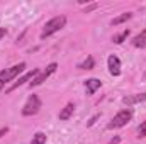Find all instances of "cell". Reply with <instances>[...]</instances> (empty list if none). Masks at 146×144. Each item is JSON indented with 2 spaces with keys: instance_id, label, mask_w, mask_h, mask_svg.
I'll list each match as a JSON object with an SVG mask.
<instances>
[{
  "instance_id": "52a82bcc",
  "label": "cell",
  "mask_w": 146,
  "mask_h": 144,
  "mask_svg": "<svg viewBox=\"0 0 146 144\" xmlns=\"http://www.w3.org/2000/svg\"><path fill=\"white\" fill-rule=\"evenodd\" d=\"M37 75H39V70H37V68H34L33 71L26 73V75H24L22 78H19V80H17V81H15V83H14V85H12V87H10L9 90H7V92H12V90H15V88H19L21 85H24V83H27L29 80H33L34 76H37Z\"/></svg>"
},
{
  "instance_id": "ac0fdd59",
  "label": "cell",
  "mask_w": 146,
  "mask_h": 144,
  "mask_svg": "<svg viewBox=\"0 0 146 144\" xmlns=\"http://www.w3.org/2000/svg\"><path fill=\"white\" fill-rule=\"evenodd\" d=\"M7 132H9V129H7V127H3V129H0V137H2V136H5Z\"/></svg>"
},
{
  "instance_id": "ba28073f",
  "label": "cell",
  "mask_w": 146,
  "mask_h": 144,
  "mask_svg": "<svg viewBox=\"0 0 146 144\" xmlns=\"http://www.w3.org/2000/svg\"><path fill=\"white\" fill-rule=\"evenodd\" d=\"M100 87H102V81L99 78H88L85 81V92H87V95H94L95 90H99Z\"/></svg>"
},
{
  "instance_id": "9c48e42d",
  "label": "cell",
  "mask_w": 146,
  "mask_h": 144,
  "mask_svg": "<svg viewBox=\"0 0 146 144\" xmlns=\"http://www.w3.org/2000/svg\"><path fill=\"white\" fill-rule=\"evenodd\" d=\"M73 110H75V104H66L65 108L60 112V120H68L73 115Z\"/></svg>"
},
{
  "instance_id": "3957f363",
  "label": "cell",
  "mask_w": 146,
  "mask_h": 144,
  "mask_svg": "<svg viewBox=\"0 0 146 144\" xmlns=\"http://www.w3.org/2000/svg\"><path fill=\"white\" fill-rule=\"evenodd\" d=\"M39 108H41V100H39V97L37 95H31L29 98H27V102H26V105L22 108V114L24 115H34L39 112Z\"/></svg>"
},
{
  "instance_id": "7c38bea8",
  "label": "cell",
  "mask_w": 146,
  "mask_h": 144,
  "mask_svg": "<svg viewBox=\"0 0 146 144\" xmlns=\"http://www.w3.org/2000/svg\"><path fill=\"white\" fill-rule=\"evenodd\" d=\"M133 17V14L131 12H126V14H121L119 17H115V19H112V26H119V24H122V22H126V20H129Z\"/></svg>"
},
{
  "instance_id": "e0dca14e",
  "label": "cell",
  "mask_w": 146,
  "mask_h": 144,
  "mask_svg": "<svg viewBox=\"0 0 146 144\" xmlns=\"http://www.w3.org/2000/svg\"><path fill=\"white\" fill-rule=\"evenodd\" d=\"M5 83H7V81H5V70H3V71H0V90L3 88Z\"/></svg>"
},
{
  "instance_id": "6da1fadb",
  "label": "cell",
  "mask_w": 146,
  "mask_h": 144,
  "mask_svg": "<svg viewBox=\"0 0 146 144\" xmlns=\"http://www.w3.org/2000/svg\"><path fill=\"white\" fill-rule=\"evenodd\" d=\"M65 24H66V17H65V15L53 17L51 20L46 22V26H44V29H42V32H41V37L44 39V37H48V36H51V34H54V32H58L60 29L65 27Z\"/></svg>"
},
{
  "instance_id": "8992f818",
  "label": "cell",
  "mask_w": 146,
  "mask_h": 144,
  "mask_svg": "<svg viewBox=\"0 0 146 144\" xmlns=\"http://www.w3.org/2000/svg\"><path fill=\"white\" fill-rule=\"evenodd\" d=\"M26 70V63H19V65H14L12 68L5 70V81H12L19 73H22Z\"/></svg>"
},
{
  "instance_id": "277c9868",
  "label": "cell",
  "mask_w": 146,
  "mask_h": 144,
  "mask_svg": "<svg viewBox=\"0 0 146 144\" xmlns=\"http://www.w3.org/2000/svg\"><path fill=\"white\" fill-rule=\"evenodd\" d=\"M56 68H58V65H56V63H51V65H49V66H48V68H46L44 71L39 73L36 78H34V80H33V81L29 83V87L33 88V87H37V85H41L42 81H46V78H48L49 75H53V73L56 71Z\"/></svg>"
},
{
  "instance_id": "4fadbf2b",
  "label": "cell",
  "mask_w": 146,
  "mask_h": 144,
  "mask_svg": "<svg viewBox=\"0 0 146 144\" xmlns=\"http://www.w3.org/2000/svg\"><path fill=\"white\" fill-rule=\"evenodd\" d=\"M127 36H129V29H124L121 34H117V36H114L112 37V41L115 42V44H122L126 39H127Z\"/></svg>"
},
{
  "instance_id": "2e32d148",
  "label": "cell",
  "mask_w": 146,
  "mask_h": 144,
  "mask_svg": "<svg viewBox=\"0 0 146 144\" xmlns=\"http://www.w3.org/2000/svg\"><path fill=\"white\" fill-rule=\"evenodd\" d=\"M138 137H146V120L141 122V126L138 127Z\"/></svg>"
},
{
  "instance_id": "5bb4252c",
  "label": "cell",
  "mask_w": 146,
  "mask_h": 144,
  "mask_svg": "<svg viewBox=\"0 0 146 144\" xmlns=\"http://www.w3.org/2000/svg\"><path fill=\"white\" fill-rule=\"evenodd\" d=\"M94 66H95V61H94V58H92V56H88L83 63H80V65H78V68H82V70H92Z\"/></svg>"
},
{
  "instance_id": "5b68a950",
  "label": "cell",
  "mask_w": 146,
  "mask_h": 144,
  "mask_svg": "<svg viewBox=\"0 0 146 144\" xmlns=\"http://www.w3.org/2000/svg\"><path fill=\"white\" fill-rule=\"evenodd\" d=\"M107 66H109V73L112 76H119L121 75V59L115 54H110L107 59Z\"/></svg>"
},
{
  "instance_id": "ffe728a7",
  "label": "cell",
  "mask_w": 146,
  "mask_h": 144,
  "mask_svg": "<svg viewBox=\"0 0 146 144\" xmlns=\"http://www.w3.org/2000/svg\"><path fill=\"white\" fill-rule=\"evenodd\" d=\"M117 143H119V137H114V139L110 141V144H117Z\"/></svg>"
},
{
  "instance_id": "9a60e30c",
  "label": "cell",
  "mask_w": 146,
  "mask_h": 144,
  "mask_svg": "<svg viewBox=\"0 0 146 144\" xmlns=\"http://www.w3.org/2000/svg\"><path fill=\"white\" fill-rule=\"evenodd\" d=\"M31 144H46V134H44V132H36V134L33 136Z\"/></svg>"
},
{
  "instance_id": "d6986e66",
  "label": "cell",
  "mask_w": 146,
  "mask_h": 144,
  "mask_svg": "<svg viewBox=\"0 0 146 144\" xmlns=\"http://www.w3.org/2000/svg\"><path fill=\"white\" fill-rule=\"evenodd\" d=\"M5 34H7V31H5V29H0V39L5 36Z\"/></svg>"
},
{
  "instance_id": "7a4b0ae2",
  "label": "cell",
  "mask_w": 146,
  "mask_h": 144,
  "mask_svg": "<svg viewBox=\"0 0 146 144\" xmlns=\"http://www.w3.org/2000/svg\"><path fill=\"white\" fill-rule=\"evenodd\" d=\"M131 119H133V110H131V108H124V110H121V112H117V114L114 115V119L110 120V124H109V129L124 127Z\"/></svg>"
},
{
  "instance_id": "30bf717a",
  "label": "cell",
  "mask_w": 146,
  "mask_h": 144,
  "mask_svg": "<svg viewBox=\"0 0 146 144\" xmlns=\"http://www.w3.org/2000/svg\"><path fill=\"white\" fill-rule=\"evenodd\" d=\"M133 44H134V48H146V29L141 31L138 36L133 39Z\"/></svg>"
},
{
  "instance_id": "8fae6325",
  "label": "cell",
  "mask_w": 146,
  "mask_h": 144,
  "mask_svg": "<svg viewBox=\"0 0 146 144\" xmlns=\"http://www.w3.org/2000/svg\"><path fill=\"white\" fill-rule=\"evenodd\" d=\"M146 100V93H141V95H136V97H124L122 102L126 105H131V104H138V102H145Z\"/></svg>"
}]
</instances>
